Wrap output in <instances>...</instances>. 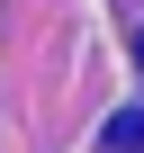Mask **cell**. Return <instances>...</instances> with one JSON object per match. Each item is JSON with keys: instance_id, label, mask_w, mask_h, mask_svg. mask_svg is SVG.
<instances>
[{"instance_id": "obj_1", "label": "cell", "mask_w": 144, "mask_h": 153, "mask_svg": "<svg viewBox=\"0 0 144 153\" xmlns=\"http://www.w3.org/2000/svg\"><path fill=\"white\" fill-rule=\"evenodd\" d=\"M108 144H117V153H144V108H126V117H108Z\"/></svg>"}, {"instance_id": "obj_2", "label": "cell", "mask_w": 144, "mask_h": 153, "mask_svg": "<svg viewBox=\"0 0 144 153\" xmlns=\"http://www.w3.org/2000/svg\"><path fill=\"white\" fill-rule=\"evenodd\" d=\"M135 63H144V36H135Z\"/></svg>"}]
</instances>
